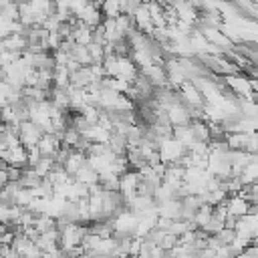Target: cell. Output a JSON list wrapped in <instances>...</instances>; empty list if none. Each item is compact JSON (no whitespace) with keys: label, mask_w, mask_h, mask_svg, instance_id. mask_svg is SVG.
<instances>
[{"label":"cell","mask_w":258,"mask_h":258,"mask_svg":"<svg viewBox=\"0 0 258 258\" xmlns=\"http://www.w3.org/2000/svg\"><path fill=\"white\" fill-rule=\"evenodd\" d=\"M123 258H135V256H123Z\"/></svg>","instance_id":"obj_2"},{"label":"cell","mask_w":258,"mask_h":258,"mask_svg":"<svg viewBox=\"0 0 258 258\" xmlns=\"http://www.w3.org/2000/svg\"><path fill=\"white\" fill-rule=\"evenodd\" d=\"M234 258H256V256H254V254H252L250 250H244V252H240V254H236Z\"/></svg>","instance_id":"obj_1"}]
</instances>
